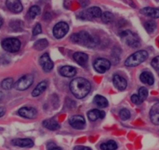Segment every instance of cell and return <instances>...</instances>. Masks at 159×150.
I'll return each instance as SVG.
<instances>
[{
	"mask_svg": "<svg viewBox=\"0 0 159 150\" xmlns=\"http://www.w3.org/2000/svg\"><path fill=\"white\" fill-rule=\"evenodd\" d=\"M6 114V109L4 107H0V117H3Z\"/></svg>",
	"mask_w": 159,
	"mask_h": 150,
	"instance_id": "cell-38",
	"label": "cell"
},
{
	"mask_svg": "<svg viewBox=\"0 0 159 150\" xmlns=\"http://www.w3.org/2000/svg\"><path fill=\"white\" fill-rule=\"evenodd\" d=\"M130 112L127 109H122L119 111V117L122 120H127L130 118Z\"/></svg>",
	"mask_w": 159,
	"mask_h": 150,
	"instance_id": "cell-31",
	"label": "cell"
},
{
	"mask_svg": "<svg viewBox=\"0 0 159 150\" xmlns=\"http://www.w3.org/2000/svg\"><path fill=\"white\" fill-rule=\"evenodd\" d=\"M47 87H48V82H47V81H42V82H41L37 85L36 88L33 90V91H32V96L33 97H37V96H40L42 92H44L45 91Z\"/></svg>",
	"mask_w": 159,
	"mask_h": 150,
	"instance_id": "cell-22",
	"label": "cell"
},
{
	"mask_svg": "<svg viewBox=\"0 0 159 150\" xmlns=\"http://www.w3.org/2000/svg\"><path fill=\"white\" fill-rule=\"evenodd\" d=\"M150 119L155 125H159V102L154 104L150 111Z\"/></svg>",
	"mask_w": 159,
	"mask_h": 150,
	"instance_id": "cell-17",
	"label": "cell"
},
{
	"mask_svg": "<svg viewBox=\"0 0 159 150\" xmlns=\"http://www.w3.org/2000/svg\"><path fill=\"white\" fill-rule=\"evenodd\" d=\"M101 17H102V21H103L104 23L108 24V23L112 21L113 18H114V15H113L111 13H110V12L106 11L105 12V13H102V15Z\"/></svg>",
	"mask_w": 159,
	"mask_h": 150,
	"instance_id": "cell-30",
	"label": "cell"
},
{
	"mask_svg": "<svg viewBox=\"0 0 159 150\" xmlns=\"http://www.w3.org/2000/svg\"><path fill=\"white\" fill-rule=\"evenodd\" d=\"M73 43L79 44L88 48H95L100 43V39L94 35H91L88 31H80L74 33L70 37Z\"/></svg>",
	"mask_w": 159,
	"mask_h": 150,
	"instance_id": "cell-1",
	"label": "cell"
},
{
	"mask_svg": "<svg viewBox=\"0 0 159 150\" xmlns=\"http://www.w3.org/2000/svg\"><path fill=\"white\" fill-rule=\"evenodd\" d=\"M2 24H3V20H2V18L0 16V27H2Z\"/></svg>",
	"mask_w": 159,
	"mask_h": 150,
	"instance_id": "cell-39",
	"label": "cell"
},
{
	"mask_svg": "<svg viewBox=\"0 0 159 150\" xmlns=\"http://www.w3.org/2000/svg\"><path fill=\"white\" fill-rule=\"evenodd\" d=\"M1 86H2V88L5 90L11 89V88H13V86H14L13 79L11 78V77H8V78L4 79L2 82Z\"/></svg>",
	"mask_w": 159,
	"mask_h": 150,
	"instance_id": "cell-27",
	"label": "cell"
},
{
	"mask_svg": "<svg viewBox=\"0 0 159 150\" xmlns=\"http://www.w3.org/2000/svg\"><path fill=\"white\" fill-rule=\"evenodd\" d=\"M102 15V10L98 7H93L88 8L84 11H82L79 13V16L82 20H88L91 21L93 18H98L101 17Z\"/></svg>",
	"mask_w": 159,
	"mask_h": 150,
	"instance_id": "cell-6",
	"label": "cell"
},
{
	"mask_svg": "<svg viewBox=\"0 0 159 150\" xmlns=\"http://www.w3.org/2000/svg\"><path fill=\"white\" fill-rule=\"evenodd\" d=\"M34 82V76L32 74H26L22 76L16 83L14 88L19 91H24L30 88Z\"/></svg>",
	"mask_w": 159,
	"mask_h": 150,
	"instance_id": "cell-7",
	"label": "cell"
},
{
	"mask_svg": "<svg viewBox=\"0 0 159 150\" xmlns=\"http://www.w3.org/2000/svg\"><path fill=\"white\" fill-rule=\"evenodd\" d=\"M140 13L145 15L147 16H150L151 18L159 17V8H154V7H145L140 10Z\"/></svg>",
	"mask_w": 159,
	"mask_h": 150,
	"instance_id": "cell-19",
	"label": "cell"
},
{
	"mask_svg": "<svg viewBox=\"0 0 159 150\" xmlns=\"http://www.w3.org/2000/svg\"><path fill=\"white\" fill-rule=\"evenodd\" d=\"M48 45V42L45 39H40V40L37 41L34 45V49H35L38 51H42V50L45 49L47 46Z\"/></svg>",
	"mask_w": 159,
	"mask_h": 150,
	"instance_id": "cell-26",
	"label": "cell"
},
{
	"mask_svg": "<svg viewBox=\"0 0 159 150\" xmlns=\"http://www.w3.org/2000/svg\"><path fill=\"white\" fill-rule=\"evenodd\" d=\"M100 148L102 150H116L118 148V145L114 140H109L101 144Z\"/></svg>",
	"mask_w": 159,
	"mask_h": 150,
	"instance_id": "cell-25",
	"label": "cell"
},
{
	"mask_svg": "<svg viewBox=\"0 0 159 150\" xmlns=\"http://www.w3.org/2000/svg\"><path fill=\"white\" fill-rule=\"evenodd\" d=\"M94 103L100 108H105L108 105V102L106 98L100 95L95 96V97L94 98Z\"/></svg>",
	"mask_w": 159,
	"mask_h": 150,
	"instance_id": "cell-24",
	"label": "cell"
},
{
	"mask_svg": "<svg viewBox=\"0 0 159 150\" xmlns=\"http://www.w3.org/2000/svg\"><path fill=\"white\" fill-rule=\"evenodd\" d=\"M73 150H92L91 148L87 146H83V145H77L73 148Z\"/></svg>",
	"mask_w": 159,
	"mask_h": 150,
	"instance_id": "cell-37",
	"label": "cell"
},
{
	"mask_svg": "<svg viewBox=\"0 0 159 150\" xmlns=\"http://www.w3.org/2000/svg\"><path fill=\"white\" fill-rule=\"evenodd\" d=\"M42 124L47 129L50 131H56V130L60 128V125L59 124L57 121L54 119H47L42 122Z\"/></svg>",
	"mask_w": 159,
	"mask_h": 150,
	"instance_id": "cell-21",
	"label": "cell"
},
{
	"mask_svg": "<svg viewBox=\"0 0 159 150\" xmlns=\"http://www.w3.org/2000/svg\"><path fill=\"white\" fill-rule=\"evenodd\" d=\"M47 148H48V150H62L60 147L57 146L54 142H49L47 145Z\"/></svg>",
	"mask_w": 159,
	"mask_h": 150,
	"instance_id": "cell-36",
	"label": "cell"
},
{
	"mask_svg": "<svg viewBox=\"0 0 159 150\" xmlns=\"http://www.w3.org/2000/svg\"><path fill=\"white\" fill-rule=\"evenodd\" d=\"M2 96H3V93H2V91H0V99H2Z\"/></svg>",
	"mask_w": 159,
	"mask_h": 150,
	"instance_id": "cell-40",
	"label": "cell"
},
{
	"mask_svg": "<svg viewBox=\"0 0 159 150\" xmlns=\"http://www.w3.org/2000/svg\"><path fill=\"white\" fill-rule=\"evenodd\" d=\"M157 27V24L154 21H148L144 23V28L148 33H153Z\"/></svg>",
	"mask_w": 159,
	"mask_h": 150,
	"instance_id": "cell-29",
	"label": "cell"
},
{
	"mask_svg": "<svg viewBox=\"0 0 159 150\" xmlns=\"http://www.w3.org/2000/svg\"><path fill=\"white\" fill-rule=\"evenodd\" d=\"M105 117V113L104 111L98 110V109H94L90 110L88 113V117L91 121H95L98 119H103Z\"/></svg>",
	"mask_w": 159,
	"mask_h": 150,
	"instance_id": "cell-18",
	"label": "cell"
},
{
	"mask_svg": "<svg viewBox=\"0 0 159 150\" xmlns=\"http://www.w3.org/2000/svg\"><path fill=\"white\" fill-rule=\"evenodd\" d=\"M40 65L42 66V69L45 72H50L52 70L54 64L53 62L52 61L51 58H50L49 55L48 53H44L39 59Z\"/></svg>",
	"mask_w": 159,
	"mask_h": 150,
	"instance_id": "cell-11",
	"label": "cell"
},
{
	"mask_svg": "<svg viewBox=\"0 0 159 150\" xmlns=\"http://www.w3.org/2000/svg\"><path fill=\"white\" fill-rule=\"evenodd\" d=\"M6 5H7V8L10 11L13 12V13H20L23 10V5L20 1H16V0L11 1V0H9V1H7Z\"/></svg>",
	"mask_w": 159,
	"mask_h": 150,
	"instance_id": "cell-14",
	"label": "cell"
},
{
	"mask_svg": "<svg viewBox=\"0 0 159 150\" xmlns=\"http://www.w3.org/2000/svg\"><path fill=\"white\" fill-rule=\"evenodd\" d=\"M130 99L133 103L136 104V105H140V104H141L143 102L141 101V99H140V97L138 96V95H133Z\"/></svg>",
	"mask_w": 159,
	"mask_h": 150,
	"instance_id": "cell-35",
	"label": "cell"
},
{
	"mask_svg": "<svg viewBox=\"0 0 159 150\" xmlns=\"http://www.w3.org/2000/svg\"><path fill=\"white\" fill-rule=\"evenodd\" d=\"M148 57V52L145 50H139L136 53H133L125 61V65L129 67H134L140 65L144 62Z\"/></svg>",
	"mask_w": 159,
	"mask_h": 150,
	"instance_id": "cell-3",
	"label": "cell"
},
{
	"mask_svg": "<svg viewBox=\"0 0 159 150\" xmlns=\"http://www.w3.org/2000/svg\"><path fill=\"white\" fill-rule=\"evenodd\" d=\"M69 31V25L66 22H59L53 27V35L56 39H62Z\"/></svg>",
	"mask_w": 159,
	"mask_h": 150,
	"instance_id": "cell-9",
	"label": "cell"
},
{
	"mask_svg": "<svg viewBox=\"0 0 159 150\" xmlns=\"http://www.w3.org/2000/svg\"><path fill=\"white\" fill-rule=\"evenodd\" d=\"M20 41L16 38H8L2 42V47L9 53H16L20 49Z\"/></svg>",
	"mask_w": 159,
	"mask_h": 150,
	"instance_id": "cell-5",
	"label": "cell"
},
{
	"mask_svg": "<svg viewBox=\"0 0 159 150\" xmlns=\"http://www.w3.org/2000/svg\"><path fill=\"white\" fill-rule=\"evenodd\" d=\"M42 32V26L40 24H35V26L34 27L33 30H32V35L34 36H36V35H40V34Z\"/></svg>",
	"mask_w": 159,
	"mask_h": 150,
	"instance_id": "cell-33",
	"label": "cell"
},
{
	"mask_svg": "<svg viewBox=\"0 0 159 150\" xmlns=\"http://www.w3.org/2000/svg\"><path fill=\"white\" fill-rule=\"evenodd\" d=\"M59 73L65 77H72L76 75V70L75 67H71V66H64L61 67Z\"/></svg>",
	"mask_w": 159,
	"mask_h": 150,
	"instance_id": "cell-20",
	"label": "cell"
},
{
	"mask_svg": "<svg viewBox=\"0 0 159 150\" xmlns=\"http://www.w3.org/2000/svg\"><path fill=\"white\" fill-rule=\"evenodd\" d=\"M11 142L15 146L21 148H30L34 145V142L30 138H15Z\"/></svg>",
	"mask_w": 159,
	"mask_h": 150,
	"instance_id": "cell-15",
	"label": "cell"
},
{
	"mask_svg": "<svg viewBox=\"0 0 159 150\" xmlns=\"http://www.w3.org/2000/svg\"><path fill=\"white\" fill-rule=\"evenodd\" d=\"M18 114L24 118L33 119L36 117L37 114H38V110L34 107L24 106L18 110Z\"/></svg>",
	"mask_w": 159,
	"mask_h": 150,
	"instance_id": "cell-12",
	"label": "cell"
},
{
	"mask_svg": "<svg viewBox=\"0 0 159 150\" xmlns=\"http://www.w3.org/2000/svg\"><path fill=\"white\" fill-rule=\"evenodd\" d=\"M41 13V9L38 6H33V7H30L28 10V16H30L31 19H34V17H36L37 16L40 14Z\"/></svg>",
	"mask_w": 159,
	"mask_h": 150,
	"instance_id": "cell-28",
	"label": "cell"
},
{
	"mask_svg": "<svg viewBox=\"0 0 159 150\" xmlns=\"http://www.w3.org/2000/svg\"><path fill=\"white\" fill-rule=\"evenodd\" d=\"M91 88L89 81L84 77L74 78L70 84V89L73 96L77 99H83L88 93Z\"/></svg>",
	"mask_w": 159,
	"mask_h": 150,
	"instance_id": "cell-2",
	"label": "cell"
},
{
	"mask_svg": "<svg viewBox=\"0 0 159 150\" xmlns=\"http://www.w3.org/2000/svg\"><path fill=\"white\" fill-rule=\"evenodd\" d=\"M140 79L143 83L147 84L148 85H152L154 82V77L152 73L148 71H144L140 74Z\"/></svg>",
	"mask_w": 159,
	"mask_h": 150,
	"instance_id": "cell-23",
	"label": "cell"
},
{
	"mask_svg": "<svg viewBox=\"0 0 159 150\" xmlns=\"http://www.w3.org/2000/svg\"><path fill=\"white\" fill-rule=\"evenodd\" d=\"M120 37H121L123 42H124L128 46L132 47V48H137L140 46L139 38L136 34H134L131 30H123L120 33Z\"/></svg>",
	"mask_w": 159,
	"mask_h": 150,
	"instance_id": "cell-4",
	"label": "cell"
},
{
	"mask_svg": "<svg viewBox=\"0 0 159 150\" xmlns=\"http://www.w3.org/2000/svg\"><path fill=\"white\" fill-rule=\"evenodd\" d=\"M112 82L114 84V86L119 91H123L127 87V82H126V79L119 74H115L113 76Z\"/></svg>",
	"mask_w": 159,
	"mask_h": 150,
	"instance_id": "cell-13",
	"label": "cell"
},
{
	"mask_svg": "<svg viewBox=\"0 0 159 150\" xmlns=\"http://www.w3.org/2000/svg\"><path fill=\"white\" fill-rule=\"evenodd\" d=\"M111 67V63L105 58H98L94 62V70L99 73H104Z\"/></svg>",
	"mask_w": 159,
	"mask_h": 150,
	"instance_id": "cell-8",
	"label": "cell"
},
{
	"mask_svg": "<svg viewBox=\"0 0 159 150\" xmlns=\"http://www.w3.org/2000/svg\"><path fill=\"white\" fill-rule=\"evenodd\" d=\"M148 96V90L145 87H141V88H140V89H139L138 91V96L140 97V99H141L142 102H143V101L147 99Z\"/></svg>",
	"mask_w": 159,
	"mask_h": 150,
	"instance_id": "cell-32",
	"label": "cell"
},
{
	"mask_svg": "<svg viewBox=\"0 0 159 150\" xmlns=\"http://www.w3.org/2000/svg\"><path fill=\"white\" fill-rule=\"evenodd\" d=\"M151 66L153 67V68H154L155 70H159V56H156L151 61Z\"/></svg>",
	"mask_w": 159,
	"mask_h": 150,
	"instance_id": "cell-34",
	"label": "cell"
},
{
	"mask_svg": "<svg viewBox=\"0 0 159 150\" xmlns=\"http://www.w3.org/2000/svg\"><path fill=\"white\" fill-rule=\"evenodd\" d=\"M73 59L81 67H86L87 63L88 61V54L81 52H76L73 54Z\"/></svg>",
	"mask_w": 159,
	"mask_h": 150,
	"instance_id": "cell-16",
	"label": "cell"
},
{
	"mask_svg": "<svg viewBox=\"0 0 159 150\" xmlns=\"http://www.w3.org/2000/svg\"><path fill=\"white\" fill-rule=\"evenodd\" d=\"M69 123L72 128L76 130H82L86 126V121L83 116L75 115L73 116L69 120Z\"/></svg>",
	"mask_w": 159,
	"mask_h": 150,
	"instance_id": "cell-10",
	"label": "cell"
}]
</instances>
